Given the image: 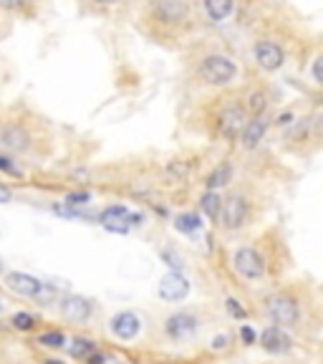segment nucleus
I'll return each instance as SVG.
<instances>
[{
	"label": "nucleus",
	"mask_w": 323,
	"mask_h": 364,
	"mask_svg": "<svg viewBox=\"0 0 323 364\" xmlns=\"http://www.w3.org/2000/svg\"><path fill=\"white\" fill-rule=\"evenodd\" d=\"M137 28L142 30V36L159 46L185 41L195 28L190 0H144Z\"/></svg>",
	"instance_id": "obj_1"
},
{
	"label": "nucleus",
	"mask_w": 323,
	"mask_h": 364,
	"mask_svg": "<svg viewBox=\"0 0 323 364\" xmlns=\"http://www.w3.org/2000/svg\"><path fill=\"white\" fill-rule=\"evenodd\" d=\"M192 79L200 86L209 89H225L238 79V63L228 54L220 51H205L192 61Z\"/></svg>",
	"instance_id": "obj_2"
},
{
	"label": "nucleus",
	"mask_w": 323,
	"mask_h": 364,
	"mask_svg": "<svg viewBox=\"0 0 323 364\" xmlns=\"http://www.w3.org/2000/svg\"><path fill=\"white\" fill-rule=\"evenodd\" d=\"M212 102H215L212 114H209L212 134L220 137V140L235 142L243 134V129H245L248 119H250V114L245 109V102L235 97H217Z\"/></svg>",
	"instance_id": "obj_3"
},
{
	"label": "nucleus",
	"mask_w": 323,
	"mask_h": 364,
	"mask_svg": "<svg viewBox=\"0 0 323 364\" xmlns=\"http://www.w3.org/2000/svg\"><path fill=\"white\" fill-rule=\"evenodd\" d=\"M265 314L278 327H295L300 322V303L291 293H273L265 298Z\"/></svg>",
	"instance_id": "obj_4"
},
{
	"label": "nucleus",
	"mask_w": 323,
	"mask_h": 364,
	"mask_svg": "<svg viewBox=\"0 0 323 364\" xmlns=\"http://www.w3.org/2000/svg\"><path fill=\"white\" fill-rule=\"evenodd\" d=\"M33 142H36V137H33L25 119H11L0 129V147L11 152H28Z\"/></svg>",
	"instance_id": "obj_5"
},
{
	"label": "nucleus",
	"mask_w": 323,
	"mask_h": 364,
	"mask_svg": "<svg viewBox=\"0 0 323 364\" xmlns=\"http://www.w3.org/2000/svg\"><path fill=\"white\" fill-rule=\"evenodd\" d=\"M222 228L228 231H240L250 220V200L243 193H233L222 200Z\"/></svg>",
	"instance_id": "obj_6"
},
{
	"label": "nucleus",
	"mask_w": 323,
	"mask_h": 364,
	"mask_svg": "<svg viewBox=\"0 0 323 364\" xmlns=\"http://www.w3.org/2000/svg\"><path fill=\"white\" fill-rule=\"evenodd\" d=\"M252 56H255L257 66L268 73L278 71L286 63V49L273 38H257L255 46H252Z\"/></svg>",
	"instance_id": "obj_7"
},
{
	"label": "nucleus",
	"mask_w": 323,
	"mask_h": 364,
	"mask_svg": "<svg viewBox=\"0 0 323 364\" xmlns=\"http://www.w3.org/2000/svg\"><path fill=\"white\" fill-rule=\"evenodd\" d=\"M233 266L248 281H257L265 276V258L255 248H250V245H243V248L235 250Z\"/></svg>",
	"instance_id": "obj_8"
},
{
	"label": "nucleus",
	"mask_w": 323,
	"mask_h": 364,
	"mask_svg": "<svg viewBox=\"0 0 323 364\" xmlns=\"http://www.w3.org/2000/svg\"><path fill=\"white\" fill-rule=\"evenodd\" d=\"M260 346L270 354H288L293 349V339L283 332V327L273 324V327L263 329V334H260Z\"/></svg>",
	"instance_id": "obj_9"
},
{
	"label": "nucleus",
	"mask_w": 323,
	"mask_h": 364,
	"mask_svg": "<svg viewBox=\"0 0 323 364\" xmlns=\"http://www.w3.org/2000/svg\"><path fill=\"white\" fill-rule=\"evenodd\" d=\"M139 215H132L124 205H111L102 212V225L114 233H124L129 225H139Z\"/></svg>",
	"instance_id": "obj_10"
},
{
	"label": "nucleus",
	"mask_w": 323,
	"mask_h": 364,
	"mask_svg": "<svg viewBox=\"0 0 323 364\" xmlns=\"http://www.w3.org/2000/svg\"><path fill=\"white\" fill-rule=\"evenodd\" d=\"M159 296L164 298V301H182V298L190 293V281L182 276V273H177V271H172V273H167L164 279L159 281Z\"/></svg>",
	"instance_id": "obj_11"
},
{
	"label": "nucleus",
	"mask_w": 323,
	"mask_h": 364,
	"mask_svg": "<svg viewBox=\"0 0 323 364\" xmlns=\"http://www.w3.org/2000/svg\"><path fill=\"white\" fill-rule=\"evenodd\" d=\"M6 286L11 289L13 293H18V296L36 298L38 291L43 289V281H38L36 276H30V273L13 271V273H8V276H6Z\"/></svg>",
	"instance_id": "obj_12"
},
{
	"label": "nucleus",
	"mask_w": 323,
	"mask_h": 364,
	"mask_svg": "<svg viewBox=\"0 0 323 364\" xmlns=\"http://www.w3.org/2000/svg\"><path fill=\"white\" fill-rule=\"evenodd\" d=\"M197 324H200L197 316L187 314V311H180V314H172L167 319V334L172 339L185 341V339H190V336H195Z\"/></svg>",
	"instance_id": "obj_13"
},
{
	"label": "nucleus",
	"mask_w": 323,
	"mask_h": 364,
	"mask_svg": "<svg viewBox=\"0 0 323 364\" xmlns=\"http://www.w3.org/2000/svg\"><path fill=\"white\" fill-rule=\"evenodd\" d=\"M109 329H111V334H114L116 339H134L139 334V329H142V322H139V316L132 314V311H119L111 319Z\"/></svg>",
	"instance_id": "obj_14"
},
{
	"label": "nucleus",
	"mask_w": 323,
	"mask_h": 364,
	"mask_svg": "<svg viewBox=\"0 0 323 364\" xmlns=\"http://www.w3.org/2000/svg\"><path fill=\"white\" fill-rule=\"evenodd\" d=\"M265 134H268V119H265V116H250L245 129H243V134H240V142H243L245 150H255V147L263 142Z\"/></svg>",
	"instance_id": "obj_15"
},
{
	"label": "nucleus",
	"mask_w": 323,
	"mask_h": 364,
	"mask_svg": "<svg viewBox=\"0 0 323 364\" xmlns=\"http://www.w3.org/2000/svg\"><path fill=\"white\" fill-rule=\"evenodd\" d=\"M61 314L66 316L68 322H86L91 316V301L84 296H66L61 301Z\"/></svg>",
	"instance_id": "obj_16"
},
{
	"label": "nucleus",
	"mask_w": 323,
	"mask_h": 364,
	"mask_svg": "<svg viewBox=\"0 0 323 364\" xmlns=\"http://www.w3.org/2000/svg\"><path fill=\"white\" fill-rule=\"evenodd\" d=\"M200 3H202V11L207 16V20H212V23L228 20L235 11V0H200Z\"/></svg>",
	"instance_id": "obj_17"
},
{
	"label": "nucleus",
	"mask_w": 323,
	"mask_h": 364,
	"mask_svg": "<svg viewBox=\"0 0 323 364\" xmlns=\"http://www.w3.org/2000/svg\"><path fill=\"white\" fill-rule=\"evenodd\" d=\"M245 102V109L250 116H265V109H268V94L263 89H252L248 91V97L243 99Z\"/></svg>",
	"instance_id": "obj_18"
},
{
	"label": "nucleus",
	"mask_w": 323,
	"mask_h": 364,
	"mask_svg": "<svg viewBox=\"0 0 323 364\" xmlns=\"http://www.w3.org/2000/svg\"><path fill=\"white\" fill-rule=\"evenodd\" d=\"M233 180V164L230 162H222V164H217L215 170L209 172V177H207V190H217V188H225L228 182Z\"/></svg>",
	"instance_id": "obj_19"
},
{
	"label": "nucleus",
	"mask_w": 323,
	"mask_h": 364,
	"mask_svg": "<svg viewBox=\"0 0 323 364\" xmlns=\"http://www.w3.org/2000/svg\"><path fill=\"white\" fill-rule=\"evenodd\" d=\"M200 207H202V212L209 220H217L222 215V198L215 190H207V193L202 195V200H200Z\"/></svg>",
	"instance_id": "obj_20"
},
{
	"label": "nucleus",
	"mask_w": 323,
	"mask_h": 364,
	"mask_svg": "<svg viewBox=\"0 0 323 364\" xmlns=\"http://www.w3.org/2000/svg\"><path fill=\"white\" fill-rule=\"evenodd\" d=\"M174 225H177V231L182 233H195L202 228V220H200V215H195V212H182V215H177Z\"/></svg>",
	"instance_id": "obj_21"
},
{
	"label": "nucleus",
	"mask_w": 323,
	"mask_h": 364,
	"mask_svg": "<svg viewBox=\"0 0 323 364\" xmlns=\"http://www.w3.org/2000/svg\"><path fill=\"white\" fill-rule=\"evenodd\" d=\"M0 8L8 13H20V16H30L33 11V0H0Z\"/></svg>",
	"instance_id": "obj_22"
},
{
	"label": "nucleus",
	"mask_w": 323,
	"mask_h": 364,
	"mask_svg": "<svg viewBox=\"0 0 323 364\" xmlns=\"http://www.w3.org/2000/svg\"><path fill=\"white\" fill-rule=\"evenodd\" d=\"M89 354H94V344L89 339H73L71 344V357L76 359H89Z\"/></svg>",
	"instance_id": "obj_23"
},
{
	"label": "nucleus",
	"mask_w": 323,
	"mask_h": 364,
	"mask_svg": "<svg viewBox=\"0 0 323 364\" xmlns=\"http://www.w3.org/2000/svg\"><path fill=\"white\" fill-rule=\"evenodd\" d=\"M38 344L51 346V349H61V346L66 344V336L61 332H48V334H41V336H38Z\"/></svg>",
	"instance_id": "obj_24"
},
{
	"label": "nucleus",
	"mask_w": 323,
	"mask_h": 364,
	"mask_svg": "<svg viewBox=\"0 0 323 364\" xmlns=\"http://www.w3.org/2000/svg\"><path fill=\"white\" fill-rule=\"evenodd\" d=\"M11 324L18 329V332H30V329H33V324H36V319H33L30 314H25V311H20V314L13 316Z\"/></svg>",
	"instance_id": "obj_25"
},
{
	"label": "nucleus",
	"mask_w": 323,
	"mask_h": 364,
	"mask_svg": "<svg viewBox=\"0 0 323 364\" xmlns=\"http://www.w3.org/2000/svg\"><path fill=\"white\" fill-rule=\"evenodd\" d=\"M311 76H313V81H316L318 86H323V54L313 59V63H311Z\"/></svg>",
	"instance_id": "obj_26"
},
{
	"label": "nucleus",
	"mask_w": 323,
	"mask_h": 364,
	"mask_svg": "<svg viewBox=\"0 0 323 364\" xmlns=\"http://www.w3.org/2000/svg\"><path fill=\"white\" fill-rule=\"evenodd\" d=\"M56 298V289L51 284H43V289L38 291V296H36V301H41V303H51Z\"/></svg>",
	"instance_id": "obj_27"
},
{
	"label": "nucleus",
	"mask_w": 323,
	"mask_h": 364,
	"mask_svg": "<svg viewBox=\"0 0 323 364\" xmlns=\"http://www.w3.org/2000/svg\"><path fill=\"white\" fill-rule=\"evenodd\" d=\"M162 258H164V261H169V266L174 268V271H180L182 266H185V263H182V258L177 253H172V250H164V253H162Z\"/></svg>",
	"instance_id": "obj_28"
},
{
	"label": "nucleus",
	"mask_w": 323,
	"mask_h": 364,
	"mask_svg": "<svg viewBox=\"0 0 323 364\" xmlns=\"http://www.w3.org/2000/svg\"><path fill=\"white\" fill-rule=\"evenodd\" d=\"M0 170H3V172H11V175H20L18 167H16V164H13V159L6 157V154H0Z\"/></svg>",
	"instance_id": "obj_29"
},
{
	"label": "nucleus",
	"mask_w": 323,
	"mask_h": 364,
	"mask_svg": "<svg viewBox=\"0 0 323 364\" xmlns=\"http://www.w3.org/2000/svg\"><path fill=\"white\" fill-rule=\"evenodd\" d=\"M66 202H68V205H86V202H89V193H73V195H68Z\"/></svg>",
	"instance_id": "obj_30"
},
{
	"label": "nucleus",
	"mask_w": 323,
	"mask_h": 364,
	"mask_svg": "<svg viewBox=\"0 0 323 364\" xmlns=\"http://www.w3.org/2000/svg\"><path fill=\"white\" fill-rule=\"evenodd\" d=\"M240 339L245 341V344H255V339H257L255 329H250V327H243V329H240Z\"/></svg>",
	"instance_id": "obj_31"
},
{
	"label": "nucleus",
	"mask_w": 323,
	"mask_h": 364,
	"mask_svg": "<svg viewBox=\"0 0 323 364\" xmlns=\"http://www.w3.org/2000/svg\"><path fill=\"white\" fill-rule=\"evenodd\" d=\"M228 311L235 319H245V309H240V303L235 301V298H228Z\"/></svg>",
	"instance_id": "obj_32"
},
{
	"label": "nucleus",
	"mask_w": 323,
	"mask_h": 364,
	"mask_svg": "<svg viewBox=\"0 0 323 364\" xmlns=\"http://www.w3.org/2000/svg\"><path fill=\"white\" fill-rule=\"evenodd\" d=\"M13 200V193H11V188L8 185H3L0 182V205H6V202H11Z\"/></svg>",
	"instance_id": "obj_33"
},
{
	"label": "nucleus",
	"mask_w": 323,
	"mask_h": 364,
	"mask_svg": "<svg viewBox=\"0 0 323 364\" xmlns=\"http://www.w3.org/2000/svg\"><path fill=\"white\" fill-rule=\"evenodd\" d=\"M228 336H225V334H222V336H215V339H212V349H217V352H220V349H225V346H228Z\"/></svg>",
	"instance_id": "obj_34"
},
{
	"label": "nucleus",
	"mask_w": 323,
	"mask_h": 364,
	"mask_svg": "<svg viewBox=\"0 0 323 364\" xmlns=\"http://www.w3.org/2000/svg\"><path fill=\"white\" fill-rule=\"evenodd\" d=\"M86 364H106V357H104V354H99V352H94V354H89Z\"/></svg>",
	"instance_id": "obj_35"
},
{
	"label": "nucleus",
	"mask_w": 323,
	"mask_h": 364,
	"mask_svg": "<svg viewBox=\"0 0 323 364\" xmlns=\"http://www.w3.org/2000/svg\"><path fill=\"white\" fill-rule=\"evenodd\" d=\"M91 3L99 8H111V6H116V3H121V0H91Z\"/></svg>",
	"instance_id": "obj_36"
},
{
	"label": "nucleus",
	"mask_w": 323,
	"mask_h": 364,
	"mask_svg": "<svg viewBox=\"0 0 323 364\" xmlns=\"http://www.w3.org/2000/svg\"><path fill=\"white\" fill-rule=\"evenodd\" d=\"M3 268H6V263H3V258H0V273H3Z\"/></svg>",
	"instance_id": "obj_37"
}]
</instances>
